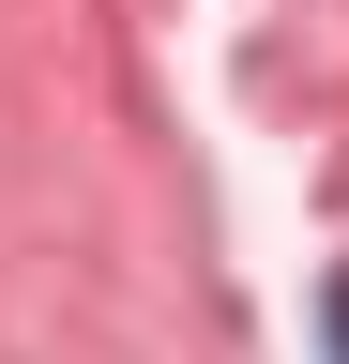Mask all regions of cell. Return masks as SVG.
Listing matches in <instances>:
<instances>
[{
  "label": "cell",
  "instance_id": "6da1fadb",
  "mask_svg": "<svg viewBox=\"0 0 349 364\" xmlns=\"http://www.w3.org/2000/svg\"><path fill=\"white\" fill-rule=\"evenodd\" d=\"M319 349L349 364V273H334V289H319Z\"/></svg>",
  "mask_w": 349,
  "mask_h": 364
}]
</instances>
